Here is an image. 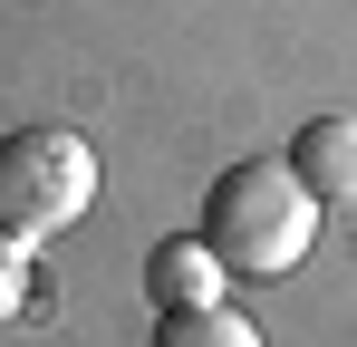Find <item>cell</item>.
<instances>
[{"mask_svg": "<svg viewBox=\"0 0 357 347\" xmlns=\"http://www.w3.org/2000/svg\"><path fill=\"white\" fill-rule=\"evenodd\" d=\"M319 213L328 203L290 174V155H241L203 193V241L232 280H290L309 261V241H319Z\"/></svg>", "mask_w": 357, "mask_h": 347, "instance_id": "1", "label": "cell"}, {"mask_svg": "<svg viewBox=\"0 0 357 347\" xmlns=\"http://www.w3.org/2000/svg\"><path fill=\"white\" fill-rule=\"evenodd\" d=\"M97 203V145L77 125H20L0 135V231L10 241H59Z\"/></svg>", "mask_w": 357, "mask_h": 347, "instance_id": "2", "label": "cell"}, {"mask_svg": "<svg viewBox=\"0 0 357 347\" xmlns=\"http://www.w3.org/2000/svg\"><path fill=\"white\" fill-rule=\"evenodd\" d=\"M222 261H213V241L203 231H183V241H155L145 251V289H155V309H222Z\"/></svg>", "mask_w": 357, "mask_h": 347, "instance_id": "3", "label": "cell"}, {"mask_svg": "<svg viewBox=\"0 0 357 347\" xmlns=\"http://www.w3.org/2000/svg\"><path fill=\"white\" fill-rule=\"evenodd\" d=\"M290 174L319 203H357V116H309L290 135Z\"/></svg>", "mask_w": 357, "mask_h": 347, "instance_id": "4", "label": "cell"}, {"mask_svg": "<svg viewBox=\"0 0 357 347\" xmlns=\"http://www.w3.org/2000/svg\"><path fill=\"white\" fill-rule=\"evenodd\" d=\"M155 347H261L241 309H155Z\"/></svg>", "mask_w": 357, "mask_h": 347, "instance_id": "5", "label": "cell"}, {"mask_svg": "<svg viewBox=\"0 0 357 347\" xmlns=\"http://www.w3.org/2000/svg\"><path fill=\"white\" fill-rule=\"evenodd\" d=\"M20 309H29V241L0 231V318H20Z\"/></svg>", "mask_w": 357, "mask_h": 347, "instance_id": "6", "label": "cell"}]
</instances>
